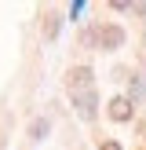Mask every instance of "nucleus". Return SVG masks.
Segmentation results:
<instances>
[{"mask_svg":"<svg viewBox=\"0 0 146 150\" xmlns=\"http://www.w3.org/2000/svg\"><path fill=\"white\" fill-rule=\"evenodd\" d=\"M55 29H58V15H48V26H44V33L55 37Z\"/></svg>","mask_w":146,"mask_h":150,"instance_id":"423d86ee","label":"nucleus"},{"mask_svg":"<svg viewBox=\"0 0 146 150\" xmlns=\"http://www.w3.org/2000/svg\"><path fill=\"white\" fill-rule=\"evenodd\" d=\"M73 106H77V114L84 117V121H91V117H95V106H99V99H95V92H80V95H73Z\"/></svg>","mask_w":146,"mask_h":150,"instance_id":"7ed1b4c3","label":"nucleus"},{"mask_svg":"<svg viewBox=\"0 0 146 150\" xmlns=\"http://www.w3.org/2000/svg\"><path fill=\"white\" fill-rule=\"evenodd\" d=\"M99 44H102V51H117L124 44V29L121 26H102L99 29Z\"/></svg>","mask_w":146,"mask_h":150,"instance_id":"f03ea898","label":"nucleus"},{"mask_svg":"<svg viewBox=\"0 0 146 150\" xmlns=\"http://www.w3.org/2000/svg\"><path fill=\"white\" fill-rule=\"evenodd\" d=\"M99 150H121V143H113V139H106V143H99Z\"/></svg>","mask_w":146,"mask_h":150,"instance_id":"0eeeda50","label":"nucleus"},{"mask_svg":"<svg viewBox=\"0 0 146 150\" xmlns=\"http://www.w3.org/2000/svg\"><path fill=\"white\" fill-rule=\"evenodd\" d=\"M48 128H51L48 117H36V121L29 125V136H33V139H44V136H48Z\"/></svg>","mask_w":146,"mask_h":150,"instance_id":"39448f33","label":"nucleus"},{"mask_svg":"<svg viewBox=\"0 0 146 150\" xmlns=\"http://www.w3.org/2000/svg\"><path fill=\"white\" fill-rule=\"evenodd\" d=\"M69 95H80V92H91V70L88 66H77V70H69Z\"/></svg>","mask_w":146,"mask_h":150,"instance_id":"f257e3e1","label":"nucleus"},{"mask_svg":"<svg viewBox=\"0 0 146 150\" xmlns=\"http://www.w3.org/2000/svg\"><path fill=\"white\" fill-rule=\"evenodd\" d=\"M131 106H135V103H131L128 95H117V99H110V117H113V121H131Z\"/></svg>","mask_w":146,"mask_h":150,"instance_id":"20e7f679","label":"nucleus"}]
</instances>
